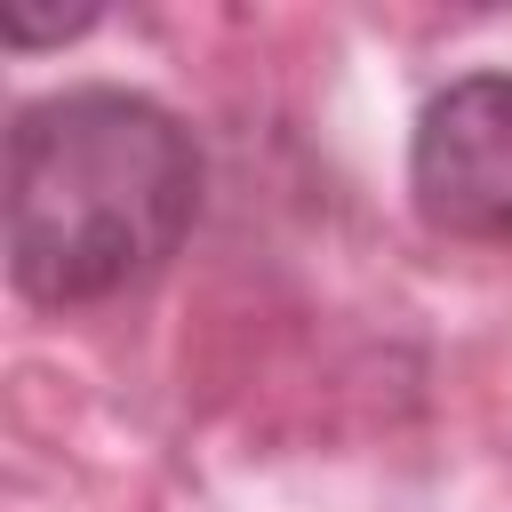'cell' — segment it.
Instances as JSON below:
<instances>
[{"mask_svg":"<svg viewBox=\"0 0 512 512\" xmlns=\"http://www.w3.org/2000/svg\"><path fill=\"white\" fill-rule=\"evenodd\" d=\"M200 216L192 128L136 88L32 96L8 128V272L32 304H104Z\"/></svg>","mask_w":512,"mask_h":512,"instance_id":"cell-1","label":"cell"},{"mask_svg":"<svg viewBox=\"0 0 512 512\" xmlns=\"http://www.w3.org/2000/svg\"><path fill=\"white\" fill-rule=\"evenodd\" d=\"M408 192L432 232L512 248V72H464L416 112Z\"/></svg>","mask_w":512,"mask_h":512,"instance_id":"cell-2","label":"cell"}]
</instances>
